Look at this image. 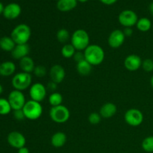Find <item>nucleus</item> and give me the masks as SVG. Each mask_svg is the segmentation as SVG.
<instances>
[{"mask_svg":"<svg viewBox=\"0 0 153 153\" xmlns=\"http://www.w3.org/2000/svg\"><path fill=\"white\" fill-rule=\"evenodd\" d=\"M118 21L124 28H131L138 21L137 13L131 10H124L118 16Z\"/></svg>","mask_w":153,"mask_h":153,"instance_id":"nucleus-7","label":"nucleus"},{"mask_svg":"<svg viewBox=\"0 0 153 153\" xmlns=\"http://www.w3.org/2000/svg\"><path fill=\"white\" fill-rule=\"evenodd\" d=\"M117 108L116 105L112 102H107L103 105L100 110V114L102 118L108 119L116 114Z\"/></svg>","mask_w":153,"mask_h":153,"instance_id":"nucleus-17","label":"nucleus"},{"mask_svg":"<svg viewBox=\"0 0 153 153\" xmlns=\"http://www.w3.org/2000/svg\"><path fill=\"white\" fill-rule=\"evenodd\" d=\"M71 44L76 51H85L90 45L89 34L84 29H77L71 36Z\"/></svg>","mask_w":153,"mask_h":153,"instance_id":"nucleus-3","label":"nucleus"},{"mask_svg":"<svg viewBox=\"0 0 153 153\" xmlns=\"http://www.w3.org/2000/svg\"><path fill=\"white\" fill-rule=\"evenodd\" d=\"M49 76L52 82L56 84L61 83L65 79V70L60 64H55L51 67L49 70Z\"/></svg>","mask_w":153,"mask_h":153,"instance_id":"nucleus-14","label":"nucleus"},{"mask_svg":"<svg viewBox=\"0 0 153 153\" xmlns=\"http://www.w3.org/2000/svg\"><path fill=\"white\" fill-rule=\"evenodd\" d=\"M31 28L26 24H19L16 25L10 34V37L16 44H26L31 38Z\"/></svg>","mask_w":153,"mask_h":153,"instance_id":"nucleus-2","label":"nucleus"},{"mask_svg":"<svg viewBox=\"0 0 153 153\" xmlns=\"http://www.w3.org/2000/svg\"><path fill=\"white\" fill-rule=\"evenodd\" d=\"M22 111L26 119L30 120H36L41 117L43 114V107L40 102L30 100L26 101Z\"/></svg>","mask_w":153,"mask_h":153,"instance_id":"nucleus-4","label":"nucleus"},{"mask_svg":"<svg viewBox=\"0 0 153 153\" xmlns=\"http://www.w3.org/2000/svg\"><path fill=\"white\" fill-rule=\"evenodd\" d=\"M13 117L18 121H22L24 119H25V116L24 114V112L22 111V109L13 111Z\"/></svg>","mask_w":153,"mask_h":153,"instance_id":"nucleus-33","label":"nucleus"},{"mask_svg":"<svg viewBox=\"0 0 153 153\" xmlns=\"http://www.w3.org/2000/svg\"><path fill=\"white\" fill-rule=\"evenodd\" d=\"M7 140L10 146L18 149L25 146V143H26V139L25 136L17 131H13L9 133Z\"/></svg>","mask_w":153,"mask_h":153,"instance_id":"nucleus-11","label":"nucleus"},{"mask_svg":"<svg viewBox=\"0 0 153 153\" xmlns=\"http://www.w3.org/2000/svg\"><path fill=\"white\" fill-rule=\"evenodd\" d=\"M18 153H30V152L28 148L25 147V146H23V147L18 149Z\"/></svg>","mask_w":153,"mask_h":153,"instance_id":"nucleus-38","label":"nucleus"},{"mask_svg":"<svg viewBox=\"0 0 153 153\" xmlns=\"http://www.w3.org/2000/svg\"><path fill=\"white\" fill-rule=\"evenodd\" d=\"M63 97L60 93L53 92L49 97V102L52 107L58 106L62 105Z\"/></svg>","mask_w":153,"mask_h":153,"instance_id":"nucleus-25","label":"nucleus"},{"mask_svg":"<svg viewBox=\"0 0 153 153\" xmlns=\"http://www.w3.org/2000/svg\"><path fill=\"white\" fill-rule=\"evenodd\" d=\"M9 103L10 105L12 110H20L23 108L26 100L24 94L22 91L13 90L9 94L8 98H7Z\"/></svg>","mask_w":153,"mask_h":153,"instance_id":"nucleus-8","label":"nucleus"},{"mask_svg":"<svg viewBox=\"0 0 153 153\" xmlns=\"http://www.w3.org/2000/svg\"><path fill=\"white\" fill-rule=\"evenodd\" d=\"M47 94V88L40 82H36L31 85L29 88V95L31 100L41 102L45 100Z\"/></svg>","mask_w":153,"mask_h":153,"instance_id":"nucleus-10","label":"nucleus"},{"mask_svg":"<svg viewBox=\"0 0 153 153\" xmlns=\"http://www.w3.org/2000/svg\"><path fill=\"white\" fill-rule=\"evenodd\" d=\"M32 82L31 73L20 72L15 75L11 80L13 88L17 91H22L30 88Z\"/></svg>","mask_w":153,"mask_h":153,"instance_id":"nucleus-5","label":"nucleus"},{"mask_svg":"<svg viewBox=\"0 0 153 153\" xmlns=\"http://www.w3.org/2000/svg\"><path fill=\"white\" fill-rule=\"evenodd\" d=\"M85 59L92 66H98L105 59V52L102 48L97 44H90L84 51Z\"/></svg>","mask_w":153,"mask_h":153,"instance_id":"nucleus-1","label":"nucleus"},{"mask_svg":"<svg viewBox=\"0 0 153 153\" xmlns=\"http://www.w3.org/2000/svg\"><path fill=\"white\" fill-rule=\"evenodd\" d=\"M33 73L37 78H43L46 76L47 70L43 65H37L33 71Z\"/></svg>","mask_w":153,"mask_h":153,"instance_id":"nucleus-30","label":"nucleus"},{"mask_svg":"<svg viewBox=\"0 0 153 153\" xmlns=\"http://www.w3.org/2000/svg\"><path fill=\"white\" fill-rule=\"evenodd\" d=\"M149 11H150V13H152V15H153V1L150 4H149Z\"/></svg>","mask_w":153,"mask_h":153,"instance_id":"nucleus-40","label":"nucleus"},{"mask_svg":"<svg viewBox=\"0 0 153 153\" xmlns=\"http://www.w3.org/2000/svg\"><path fill=\"white\" fill-rule=\"evenodd\" d=\"M124 35L126 37H131L133 34V29L131 28H124L123 31Z\"/></svg>","mask_w":153,"mask_h":153,"instance_id":"nucleus-36","label":"nucleus"},{"mask_svg":"<svg viewBox=\"0 0 153 153\" xmlns=\"http://www.w3.org/2000/svg\"><path fill=\"white\" fill-rule=\"evenodd\" d=\"M142 148L147 152H153V136H149L142 141Z\"/></svg>","mask_w":153,"mask_h":153,"instance_id":"nucleus-29","label":"nucleus"},{"mask_svg":"<svg viewBox=\"0 0 153 153\" xmlns=\"http://www.w3.org/2000/svg\"><path fill=\"white\" fill-rule=\"evenodd\" d=\"M76 70L81 76H88L92 71V65L85 59L84 61H81V62L77 63V64H76Z\"/></svg>","mask_w":153,"mask_h":153,"instance_id":"nucleus-22","label":"nucleus"},{"mask_svg":"<svg viewBox=\"0 0 153 153\" xmlns=\"http://www.w3.org/2000/svg\"><path fill=\"white\" fill-rule=\"evenodd\" d=\"M77 1H80V2H82V3H84V2H86V1H88V0H77Z\"/></svg>","mask_w":153,"mask_h":153,"instance_id":"nucleus-43","label":"nucleus"},{"mask_svg":"<svg viewBox=\"0 0 153 153\" xmlns=\"http://www.w3.org/2000/svg\"><path fill=\"white\" fill-rule=\"evenodd\" d=\"M141 67L146 73H150L153 71V60L150 58H146L142 62Z\"/></svg>","mask_w":153,"mask_h":153,"instance_id":"nucleus-32","label":"nucleus"},{"mask_svg":"<svg viewBox=\"0 0 153 153\" xmlns=\"http://www.w3.org/2000/svg\"><path fill=\"white\" fill-rule=\"evenodd\" d=\"M56 1H60V0H56Z\"/></svg>","mask_w":153,"mask_h":153,"instance_id":"nucleus-44","label":"nucleus"},{"mask_svg":"<svg viewBox=\"0 0 153 153\" xmlns=\"http://www.w3.org/2000/svg\"><path fill=\"white\" fill-rule=\"evenodd\" d=\"M3 92V87L1 86V85H0V94H2Z\"/></svg>","mask_w":153,"mask_h":153,"instance_id":"nucleus-42","label":"nucleus"},{"mask_svg":"<svg viewBox=\"0 0 153 153\" xmlns=\"http://www.w3.org/2000/svg\"><path fill=\"white\" fill-rule=\"evenodd\" d=\"M16 45L15 42L10 37L5 36V37H2L1 38H0V48L5 52H11Z\"/></svg>","mask_w":153,"mask_h":153,"instance_id":"nucleus-23","label":"nucleus"},{"mask_svg":"<svg viewBox=\"0 0 153 153\" xmlns=\"http://www.w3.org/2000/svg\"><path fill=\"white\" fill-rule=\"evenodd\" d=\"M150 84H151V86H152V88H153V76H152V78H151L150 79Z\"/></svg>","mask_w":153,"mask_h":153,"instance_id":"nucleus-41","label":"nucleus"},{"mask_svg":"<svg viewBox=\"0 0 153 153\" xmlns=\"http://www.w3.org/2000/svg\"><path fill=\"white\" fill-rule=\"evenodd\" d=\"M16 71V65L12 61H4L0 64V76L7 77L13 75Z\"/></svg>","mask_w":153,"mask_h":153,"instance_id":"nucleus-19","label":"nucleus"},{"mask_svg":"<svg viewBox=\"0 0 153 153\" xmlns=\"http://www.w3.org/2000/svg\"><path fill=\"white\" fill-rule=\"evenodd\" d=\"M30 52V47L28 43L26 44H16L11 52V56L16 60H21L28 56Z\"/></svg>","mask_w":153,"mask_h":153,"instance_id":"nucleus-16","label":"nucleus"},{"mask_svg":"<svg viewBox=\"0 0 153 153\" xmlns=\"http://www.w3.org/2000/svg\"><path fill=\"white\" fill-rule=\"evenodd\" d=\"M35 67L34 60L31 57L26 56L19 60V67L22 70V72L27 73H33Z\"/></svg>","mask_w":153,"mask_h":153,"instance_id":"nucleus-18","label":"nucleus"},{"mask_svg":"<svg viewBox=\"0 0 153 153\" xmlns=\"http://www.w3.org/2000/svg\"><path fill=\"white\" fill-rule=\"evenodd\" d=\"M21 7L16 3H10L4 7L3 15L7 19H16L21 13Z\"/></svg>","mask_w":153,"mask_h":153,"instance_id":"nucleus-15","label":"nucleus"},{"mask_svg":"<svg viewBox=\"0 0 153 153\" xmlns=\"http://www.w3.org/2000/svg\"><path fill=\"white\" fill-rule=\"evenodd\" d=\"M56 38L61 43H66L70 38V34L66 28H61L57 31Z\"/></svg>","mask_w":153,"mask_h":153,"instance_id":"nucleus-26","label":"nucleus"},{"mask_svg":"<svg viewBox=\"0 0 153 153\" xmlns=\"http://www.w3.org/2000/svg\"><path fill=\"white\" fill-rule=\"evenodd\" d=\"M142 62L143 61L140 56L135 54H131L128 55L124 60V67L128 71L134 72L141 67Z\"/></svg>","mask_w":153,"mask_h":153,"instance_id":"nucleus-13","label":"nucleus"},{"mask_svg":"<svg viewBox=\"0 0 153 153\" xmlns=\"http://www.w3.org/2000/svg\"><path fill=\"white\" fill-rule=\"evenodd\" d=\"M11 110L8 100L4 98H0V115L8 114Z\"/></svg>","mask_w":153,"mask_h":153,"instance_id":"nucleus-28","label":"nucleus"},{"mask_svg":"<svg viewBox=\"0 0 153 153\" xmlns=\"http://www.w3.org/2000/svg\"><path fill=\"white\" fill-rule=\"evenodd\" d=\"M124 120L131 126H139L143 121V114L139 109H128L124 114Z\"/></svg>","mask_w":153,"mask_h":153,"instance_id":"nucleus-9","label":"nucleus"},{"mask_svg":"<svg viewBox=\"0 0 153 153\" xmlns=\"http://www.w3.org/2000/svg\"><path fill=\"white\" fill-rule=\"evenodd\" d=\"M102 117L100 113L97 112H93L88 116V121L92 125H97L101 122Z\"/></svg>","mask_w":153,"mask_h":153,"instance_id":"nucleus-31","label":"nucleus"},{"mask_svg":"<svg viewBox=\"0 0 153 153\" xmlns=\"http://www.w3.org/2000/svg\"><path fill=\"white\" fill-rule=\"evenodd\" d=\"M126 36L123 31L119 29H115L111 32L108 38V43L112 49H118L125 42Z\"/></svg>","mask_w":153,"mask_h":153,"instance_id":"nucleus-12","label":"nucleus"},{"mask_svg":"<svg viewBox=\"0 0 153 153\" xmlns=\"http://www.w3.org/2000/svg\"><path fill=\"white\" fill-rule=\"evenodd\" d=\"M49 117L50 119L56 123H64L70 119V112L66 106L61 105L51 108Z\"/></svg>","mask_w":153,"mask_h":153,"instance_id":"nucleus-6","label":"nucleus"},{"mask_svg":"<svg viewBox=\"0 0 153 153\" xmlns=\"http://www.w3.org/2000/svg\"><path fill=\"white\" fill-rule=\"evenodd\" d=\"M67 142V135L62 131L55 133L51 137V144L55 148H61L65 145Z\"/></svg>","mask_w":153,"mask_h":153,"instance_id":"nucleus-20","label":"nucleus"},{"mask_svg":"<svg viewBox=\"0 0 153 153\" xmlns=\"http://www.w3.org/2000/svg\"><path fill=\"white\" fill-rule=\"evenodd\" d=\"M73 58L76 63H79L85 60V55L82 51H76Z\"/></svg>","mask_w":153,"mask_h":153,"instance_id":"nucleus-34","label":"nucleus"},{"mask_svg":"<svg viewBox=\"0 0 153 153\" xmlns=\"http://www.w3.org/2000/svg\"><path fill=\"white\" fill-rule=\"evenodd\" d=\"M100 1L106 5H111V4H115L118 0H100Z\"/></svg>","mask_w":153,"mask_h":153,"instance_id":"nucleus-37","label":"nucleus"},{"mask_svg":"<svg viewBox=\"0 0 153 153\" xmlns=\"http://www.w3.org/2000/svg\"><path fill=\"white\" fill-rule=\"evenodd\" d=\"M4 7L3 6L2 3L0 2V14L1 13H3V11H4Z\"/></svg>","mask_w":153,"mask_h":153,"instance_id":"nucleus-39","label":"nucleus"},{"mask_svg":"<svg viewBox=\"0 0 153 153\" xmlns=\"http://www.w3.org/2000/svg\"><path fill=\"white\" fill-rule=\"evenodd\" d=\"M57 87H58V84L55 83V82H52V81H50V82L48 83L47 85V89L49 90V91H52V92H54V91H56L57 89Z\"/></svg>","mask_w":153,"mask_h":153,"instance_id":"nucleus-35","label":"nucleus"},{"mask_svg":"<svg viewBox=\"0 0 153 153\" xmlns=\"http://www.w3.org/2000/svg\"><path fill=\"white\" fill-rule=\"evenodd\" d=\"M61 55L64 58H73L74 54L76 53V50L73 45L70 44H65L63 46L62 49H61Z\"/></svg>","mask_w":153,"mask_h":153,"instance_id":"nucleus-27","label":"nucleus"},{"mask_svg":"<svg viewBox=\"0 0 153 153\" xmlns=\"http://www.w3.org/2000/svg\"><path fill=\"white\" fill-rule=\"evenodd\" d=\"M136 27L141 32H146L151 29L152 27V23L151 22L150 19L148 18L142 17L138 19V21L136 24Z\"/></svg>","mask_w":153,"mask_h":153,"instance_id":"nucleus-24","label":"nucleus"},{"mask_svg":"<svg viewBox=\"0 0 153 153\" xmlns=\"http://www.w3.org/2000/svg\"><path fill=\"white\" fill-rule=\"evenodd\" d=\"M152 28H153V23H152Z\"/></svg>","mask_w":153,"mask_h":153,"instance_id":"nucleus-45","label":"nucleus"},{"mask_svg":"<svg viewBox=\"0 0 153 153\" xmlns=\"http://www.w3.org/2000/svg\"><path fill=\"white\" fill-rule=\"evenodd\" d=\"M77 6V0H60L57 2V8L61 12H68Z\"/></svg>","mask_w":153,"mask_h":153,"instance_id":"nucleus-21","label":"nucleus"}]
</instances>
